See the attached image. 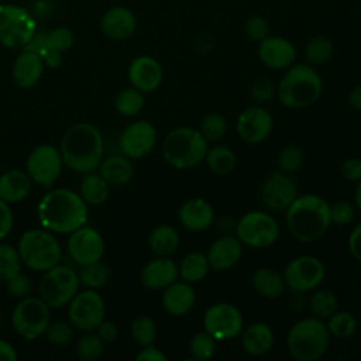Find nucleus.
<instances>
[{
	"mask_svg": "<svg viewBox=\"0 0 361 361\" xmlns=\"http://www.w3.org/2000/svg\"><path fill=\"white\" fill-rule=\"evenodd\" d=\"M37 216L45 230L71 234L87 221V204L79 193L59 188L48 192L39 200Z\"/></svg>",
	"mask_w": 361,
	"mask_h": 361,
	"instance_id": "f257e3e1",
	"label": "nucleus"
},
{
	"mask_svg": "<svg viewBox=\"0 0 361 361\" xmlns=\"http://www.w3.org/2000/svg\"><path fill=\"white\" fill-rule=\"evenodd\" d=\"M59 152L69 169L80 173L93 172L103 159V137L93 124L76 123L63 134Z\"/></svg>",
	"mask_w": 361,
	"mask_h": 361,
	"instance_id": "f03ea898",
	"label": "nucleus"
},
{
	"mask_svg": "<svg viewBox=\"0 0 361 361\" xmlns=\"http://www.w3.org/2000/svg\"><path fill=\"white\" fill-rule=\"evenodd\" d=\"M330 204L317 195H302L286 209L289 233L302 243H313L330 227Z\"/></svg>",
	"mask_w": 361,
	"mask_h": 361,
	"instance_id": "7ed1b4c3",
	"label": "nucleus"
},
{
	"mask_svg": "<svg viewBox=\"0 0 361 361\" xmlns=\"http://www.w3.org/2000/svg\"><path fill=\"white\" fill-rule=\"evenodd\" d=\"M322 90V78L309 63H295L286 68L276 87L279 102L289 109L309 107L320 97Z\"/></svg>",
	"mask_w": 361,
	"mask_h": 361,
	"instance_id": "20e7f679",
	"label": "nucleus"
},
{
	"mask_svg": "<svg viewBox=\"0 0 361 361\" xmlns=\"http://www.w3.org/2000/svg\"><path fill=\"white\" fill-rule=\"evenodd\" d=\"M209 142L199 130L178 127L166 134L162 142L164 159L176 169H190L204 161Z\"/></svg>",
	"mask_w": 361,
	"mask_h": 361,
	"instance_id": "39448f33",
	"label": "nucleus"
},
{
	"mask_svg": "<svg viewBox=\"0 0 361 361\" xmlns=\"http://www.w3.org/2000/svg\"><path fill=\"white\" fill-rule=\"evenodd\" d=\"M330 333L319 317H306L296 322L286 338L289 354L298 361H316L327 351Z\"/></svg>",
	"mask_w": 361,
	"mask_h": 361,
	"instance_id": "423d86ee",
	"label": "nucleus"
},
{
	"mask_svg": "<svg viewBox=\"0 0 361 361\" xmlns=\"http://www.w3.org/2000/svg\"><path fill=\"white\" fill-rule=\"evenodd\" d=\"M23 264L34 271H47L59 264L62 251L61 245L45 228H34L25 231L17 247Z\"/></svg>",
	"mask_w": 361,
	"mask_h": 361,
	"instance_id": "0eeeda50",
	"label": "nucleus"
},
{
	"mask_svg": "<svg viewBox=\"0 0 361 361\" xmlns=\"http://www.w3.org/2000/svg\"><path fill=\"white\" fill-rule=\"evenodd\" d=\"M79 285V275L72 268L56 264L44 271L38 286L39 298L49 307H62L78 293Z\"/></svg>",
	"mask_w": 361,
	"mask_h": 361,
	"instance_id": "6e6552de",
	"label": "nucleus"
},
{
	"mask_svg": "<svg viewBox=\"0 0 361 361\" xmlns=\"http://www.w3.org/2000/svg\"><path fill=\"white\" fill-rule=\"evenodd\" d=\"M37 32V21L24 7L0 4V42L13 49H23Z\"/></svg>",
	"mask_w": 361,
	"mask_h": 361,
	"instance_id": "1a4fd4ad",
	"label": "nucleus"
},
{
	"mask_svg": "<svg viewBox=\"0 0 361 361\" xmlns=\"http://www.w3.org/2000/svg\"><path fill=\"white\" fill-rule=\"evenodd\" d=\"M48 324L49 306L41 298H21L11 313V326L14 331L25 340H34L42 336Z\"/></svg>",
	"mask_w": 361,
	"mask_h": 361,
	"instance_id": "9d476101",
	"label": "nucleus"
},
{
	"mask_svg": "<svg viewBox=\"0 0 361 361\" xmlns=\"http://www.w3.org/2000/svg\"><path fill=\"white\" fill-rule=\"evenodd\" d=\"M235 235L247 247L267 248L278 240L279 226L271 214L262 210H252L238 220Z\"/></svg>",
	"mask_w": 361,
	"mask_h": 361,
	"instance_id": "9b49d317",
	"label": "nucleus"
},
{
	"mask_svg": "<svg viewBox=\"0 0 361 361\" xmlns=\"http://www.w3.org/2000/svg\"><path fill=\"white\" fill-rule=\"evenodd\" d=\"M244 326L241 312L231 303L212 305L203 316V330L216 341H227L241 334Z\"/></svg>",
	"mask_w": 361,
	"mask_h": 361,
	"instance_id": "f8f14e48",
	"label": "nucleus"
},
{
	"mask_svg": "<svg viewBox=\"0 0 361 361\" xmlns=\"http://www.w3.org/2000/svg\"><path fill=\"white\" fill-rule=\"evenodd\" d=\"M282 275L285 285L290 290L303 293L316 289L323 282L326 271L319 258L313 255H300L288 262Z\"/></svg>",
	"mask_w": 361,
	"mask_h": 361,
	"instance_id": "ddd939ff",
	"label": "nucleus"
},
{
	"mask_svg": "<svg viewBox=\"0 0 361 361\" xmlns=\"http://www.w3.org/2000/svg\"><path fill=\"white\" fill-rule=\"evenodd\" d=\"M68 305L69 323L82 331L96 330L104 320V300L92 289L78 292Z\"/></svg>",
	"mask_w": 361,
	"mask_h": 361,
	"instance_id": "4468645a",
	"label": "nucleus"
},
{
	"mask_svg": "<svg viewBox=\"0 0 361 361\" xmlns=\"http://www.w3.org/2000/svg\"><path fill=\"white\" fill-rule=\"evenodd\" d=\"M63 159L59 149L51 144L35 147L27 158V173L30 179L44 188H51L59 178Z\"/></svg>",
	"mask_w": 361,
	"mask_h": 361,
	"instance_id": "2eb2a0df",
	"label": "nucleus"
},
{
	"mask_svg": "<svg viewBox=\"0 0 361 361\" xmlns=\"http://www.w3.org/2000/svg\"><path fill=\"white\" fill-rule=\"evenodd\" d=\"M68 254L79 265L100 261L104 254V241L102 234L86 226L76 228L68 238Z\"/></svg>",
	"mask_w": 361,
	"mask_h": 361,
	"instance_id": "dca6fc26",
	"label": "nucleus"
},
{
	"mask_svg": "<svg viewBox=\"0 0 361 361\" xmlns=\"http://www.w3.org/2000/svg\"><path fill=\"white\" fill-rule=\"evenodd\" d=\"M274 120L271 113L261 104L250 106L240 113L235 123L238 137L248 144H259L272 131Z\"/></svg>",
	"mask_w": 361,
	"mask_h": 361,
	"instance_id": "f3484780",
	"label": "nucleus"
},
{
	"mask_svg": "<svg viewBox=\"0 0 361 361\" xmlns=\"http://www.w3.org/2000/svg\"><path fill=\"white\" fill-rule=\"evenodd\" d=\"M157 130L145 120L128 124L120 137V148L130 159H141L147 157L155 147Z\"/></svg>",
	"mask_w": 361,
	"mask_h": 361,
	"instance_id": "a211bd4d",
	"label": "nucleus"
},
{
	"mask_svg": "<svg viewBox=\"0 0 361 361\" xmlns=\"http://www.w3.org/2000/svg\"><path fill=\"white\" fill-rule=\"evenodd\" d=\"M298 188L295 182L285 172L271 173L261 188L262 203L275 212L286 210L289 204L296 199Z\"/></svg>",
	"mask_w": 361,
	"mask_h": 361,
	"instance_id": "6ab92c4d",
	"label": "nucleus"
},
{
	"mask_svg": "<svg viewBox=\"0 0 361 361\" xmlns=\"http://www.w3.org/2000/svg\"><path fill=\"white\" fill-rule=\"evenodd\" d=\"M258 58L265 66L282 71L293 65L296 49L289 39L278 35H268L258 44Z\"/></svg>",
	"mask_w": 361,
	"mask_h": 361,
	"instance_id": "aec40b11",
	"label": "nucleus"
},
{
	"mask_svg": "<svg viewBox=\"0 0 361 361\" xmlns=\"http://www.w3.org/2000/svg\"><path fill=\"white\" fill-rule=\"evenodd\" d=\"M162 78L164 71L161 63L149 55L134 58L128 66V80L131 86L142 93L157 90L162 82Z\"/></svg>",
	"mask_w": 361,
	"mask_h": 361,
	"instance_id": "412c9836",
	"label": "nucleus"
},
{
	"mask_svg": "<svg viewBox=\"0 0 361 361\" xmlns=\"http://www.w3.org/2000/svg\"><path fill=\"white\" fill-rule=\"evenodd\" d=\"M135 28L137 17L130 8L124 6H114L106 10L100 18L102 32L114 41L127 39L134 34Z\"/></svg>",
	"mask_w": 361,
	"mask_h": 361,
	"instance_id": "4be33fe9",
	"label": "nucleus"
},
{
	"mask_svg": "<svg viewBox=\"0 0 361 361\" xmlns=\"http://www.w3.org/2000/svg\"><path fill=\"white\" fill-rule=\"evenodd\" d=\"M243 254V243L237 235H221L212 243L207 250V261L214 271H227L234 267Z\"/></svg>",
	"mask_w": 361,
	"mask_h": 361,
	"instance_id": "5701e85b",
	"label": "nucleus"
},
{
	"mask_svg": "<svg viewBox=\"0 0 361 361\" xmlns=\"http://www.w3.org/2000/svg\"><path fill=\"white\" fill-rule=\"evenodd\" d=\"M179 276V268L169 257H157L147 262L141 269V282L145 288L158 290L164 289Z\"/></svg>",
	"mask_w": 361,
	"mask_h": 361,
	"instance_id": "b1692460",
	"label": "nucleus"
},
{
	"mask_svg": "<svg viewBox=\"0 0 361 361\" xmlns=\"http://www.w3.org/2000/svg\"><path fill=\"white\" fill-rule=\"evenodd\" d=\"M180 224L193 233L207 230L214 219L213 207L202 197H193L182 203L178 212Z\"/></svg>",
	"mask_w": 361,
	"mask_h": 361,
	"instance_id": "393cba45",
	"label": "nucleus"
},
{
	"mask_svg": "<svg viewBox=\"0 0 361 361\" xmlns=\"http://www.w3.org/2000/svg\"><path fill=\"white\" fill-rule=\"evenodd\" d=\"M44 68L45 63L38 54L23 49L14 59L11 76L18 87L30 89L38 83L44 73Z\"/></svg>",
	"mask_w": 361,
	"mask_h": 361,
	"instance_id": "a878e982",
	"label": "nucleus"
},
{
	"mask_svg": "<svg viewBox=\"0 0 361 361\" xmlns=\"http://www.w3.org/2000/svg\"><path fill=\"white\" fill-rule=\"evenodd\" d=\"M161 300L166 313L172 316H183L195 306L196 293L192 283L186 281H175L164 288Z\"/></svg>",
	"mask_w": 361,
	"mask_h": 361,
	"instance_id": "bb28decb",
	"label": "nucleus"
},
{
	"mask_svg": "<svg viewBox=\"0 0 361 361\" xmlns=\"http://www.w3.org/2000/svg\"><path fill=\"white\" fill-rule=\"evenodd\" d=\"M241 333V345L248 355L261 357L272 348L274 331L267 323H252Z\"/></svg>",
	"mask_w": 361,
	"mask_h": 361,
	"instance_id": "cd10ccee",
	"label": "nucleus"
},
{
	"mask_svg": "<svg viewBox=\"0 0 361 361\" xmlns=\"http://www.w3.org/2000/svg\"><path fill=\"white\" fill-rule=\"evenodd\" d=\"M31 179L27 172L11 169L0 176V199L10 203L24 200L31 190Z\"/></svg>",
	"mask_w": 361,
	"mask_h": 361,
	"instance_id": "c85d7f7f",
	"label": "nucleus"
},
{
	"mask_svg": "<svg viewBox=\"0 0 361 361\" xmlns=\"http://www.w3.org/2000/svg\"><path fill=\"white\" fill-rule=\"evenodd\" d=\"M100 175L109 185H124L133 176V165L126 155H110L100 162Z\"/></svg>",
	"mask_w": 361,
	"mask_h": 361,
	"instance_id": "c756f323",
	"label": "nucleus"
},
{
	"mask_svg": "<svg viewBox=\"0 0 361 361\" xmlns=\"http://www.w3.org/2000/svg\"><path fill=\"white\" fill-rule=\"evenodd\" d=\"M252 286L258 295L262 298L274 299L279 298L285 290L283 275L276 272L272 268H259L252 275Z\"/></svg>",
	"mask_w": 361,
	"mask_h": 361,
	"instance_id": "7c9ffc66",
	"label": "nucleus"
},
{
	"mask_svg": "<svg viewBox=\"0 0 361 361\" xmlns=\"http://www.w3.org/2000/svg\"><path fill=\"white\" fill-rule=\"evenodd\" d=\"M148 247L157 257H169L179 247V234L172 226H157L148 237Z\"/></svg>",
	"mask_w": 361,
	"mask_h": 361,
	"instance_id": "2f4dec72",
	"label": "nucleus"
},
{
	"mask_svg": "<svg viewBox=\"0 0 361 361\" xmlns=\"http://www.w3.org/2000/svg\"><path fill=\"white\" fill-rule=\"evenodd\" d=\"M109 183L99 173L87 172V175L82 179L79 186V195L85 200L86 204L99 206L104 203L109 197Z\"/></svg>",
	"mask_w": 361,
	"mask_h": 361,
	"instance_id": "473e14b6",
	"label": "nucleus"
},
{
	"mask_svg": "<svg viewBox=\"0 0 361 361\" xmlns=\"http://www.w3.org/2000/svg\"><path fill=\"white\" fill-rule=\"evenodd\" d=\"M179 275L182 281H186L189 283H195L202 281L209 269V261L207 257L202 252H189L188 255L183 257V259L179 264Z\"/></svg>",
	"mask_w": 361,
	"mask_h": 361,
	"instance_id": "72a5a7b5",
	"label": "nucleus"
},
{
	"mask_svg": "<svg viewBox=\"0 0 361 361\" xmlns=\"http://www.w3.org/2000/svg\"><path fill=\"white\" fill-rule=\"evenodd\" d=\"M204 161L212 172L226 175L235 166V154L226 145H214L207 149Z\"/></svg>",
	"mask_w": 361,
	"mask_h": 361,
	"instance_id": "f704fd0d",
	"label": "nucleus"
},
{
	"mask_svg": "<svg viewBox=\"0 0 361 361\" xmlns=\"http://www.w3.org/2000/svg\"><path fill=\"white\" fill-rule=\"evenodd\" d=\"M333 44L329 38L317 35L312 37L305 47V56L309 65H323L333 56Z\"/></svg>",
	"mask_w": 361,
	"mask_h": 361,
	"instance_id": "c9c22d12",
	"label": "nucleus"
},
{
	"mask_svg": "<svg viewBox=\"0 0 361 361\" xmlns=\"http://www.w3.org/2000/svg\"><path fill=\"white\" fill-rule=\"evenodd\" d=\"M117 111L123 116H135L144 107V93L135 87H126L118 92L114 100Z\"/></svg>",
	"mask_w": 361,
	"mask_h": 361,
	"instance_id": "e433bc0d",
	"label": "nucleus"
},
{
	"mask_svg": "<svg viewBox=\"0 0 361 361\" xmlns=\"http://www.w3.org/2000/svg\"><path fill=\"white\" fill-rule=\"evenodd\" d=\"M44 34V45H45V52L48 51H55L63 54L68 51L75 41L73 31L68 27H55L49 31H42Z\"/></svg>",
	"mask_w": 361,
	"mask_h": 361,
	"instance_id": "4c0bfd02",
	"label": "nucleus"
},
{
	"mask_svg": "<svg viewBox=\"0 0 361 361\" xmlns=\"http://www.w3.org/2000/svg\"><path fill=\"white\" fill-rule=\"evenodd\" d=\"M109 278H110V269L102 261L82 265V269L79 271L80 283L90 289L104 286Z\"/></svg>",
	"mask_w": 361,
	"mask_h": 361,
	"instance_id": "58836bf2",
	"label": "nucleus"
},
{
	"mask_svg": "<svg viewBox=\"0 0 361 361\" xmlns=\"http://www.w3.org/2000/svg\"><path fill=\"white\" fill-rule=\"evenodd\" d=\"M327 319V330L337 338H348L357 330L355 316L350 312H334Z\"/></svg>",
	"mask_w": 361,
	"mask_h": 361,
	"instance_id": "ea45409f",
	"label": "nucleus"
},
{
	"mask_svg": "<svg viewBox=\"0 0 361 361\" xmlns=\"http://www.w3.org/2000/svg\"><path fill=\"white\" fill-rule=\"evenodd\" d=\"M21 257L17 248L0 244V281H8L21 271Z\"/></svg>",
	"mask_w": 361,
	"mask_h": 361,
	"instance_id": "a19ab883",
	"label": "nucleus"
},
{
	"mask_svg": "<svg viewBox=\"0 0 361 361\" xmlns=\"http://www.w3.org/2000/svg\"><path fill=\"white\" fill-rule=\"evenodd\" d=\"M310 310L314 317L327 319L337 310V298L329 289H319L310 298Z\"/></svg>",
	"mask_w": 361,
	"mask_h": 361,
	"instance_id": "79ce46f5",
	"label": "nucleus"
},
{
	"mask_svg": "<svg viewBox=\"0 0 361 361\" xmlns=\"http://www.w3.org/2000/svg\"><path fill=\"white\" fill-rule=\"evenodd\" d=\"M131 336L134 341L141 347L152 344L157 337L155 322L147 314H141L135 317L134 322L131 323Z\"/></svg>",
	"mask_w": 361,
	"mask_h": 361,
	"instance_id": "37998d69",
	"label": "nucleus"
},
{
	"mask_svg": "<svg viewBox=\"0 0 361 361\" xmlns=\"http://www.w3.org/2000/svg\"><path fill=\"white\" fill-rule=\"evenodd\" d=\"M216 353V340L206 333L204 330L196 333L189 341V354L193 360L204 361L214 355Z\"/></svg>",
	"mask_w": 361,
	"mask_h": 361,
	"instance_id": "c03bdc74",
	"label": "nucleus"
},
{
	"mask_svg": "<svg viewBox=\"0 0 361 361\" xmlns=\"http://www.w3.org/2000/svg\"><path fill=\"white\" fill-rule=\"evenodd\" d=\"M227 130L226 118L219 113H209L206 114L199 126L200 134L206 138L207 142H216L219 141Z\"/></svg>",
	"mask_w": 361,
	"mask_h": 361,
	"instance_id": "a18cd8bd",
	"label": "nucleus"
},
{
	"mask_svg": "<svg viewBox=\"0 0 361 361\" xmlns=\"http://www.w3.org/2000/svg\"><path fill=\"white\" fill-rule=\"evenodd\" d=\"M103 344L104 341L100 338L99 334L86 331V334H83L78 341L76 353L79 358L85 361H96L103 354Z\"/></svg>",
	"mask_w": 361,
	"mask_h": 361,
	"instance_id": "49530a36",
	"label": "nucleus"
},
{
	"mask_svg": "<svg viewBox=\"0 0 361 361\" xmlns=\"http://www.w3.org/2000/svg\"><path fill=\"white\" fill-rule=\"evenodd\" d=\"M302 162H303V152L300 148L295 145L285 147L278 157V168L281 172H285V173H292L298 171L302 166Z\"/></svg>",
	"mask_w": 361,
	"mask_h": 361,
	"instance_id": "de8ad7c7",
	"label": "nucleus"
},
{
	"mask_svg": "<svg viewBox=\"0 0 361 361\" xmlns=\"http://www.w3.org/2000/svg\"><path fill=\"white\" fill-rule=\"evenodd\" d=\"M47 338L51 344L54 345H66L72 341L73 337V330H72V324L58 320V322H52L48 324L47 330H45Z\"/></svg>",
	"mask_w": 361,
	"mask_h": 361,
	"instance_id": "09e8293b",
	"label": "nucleus"
},
{
	"mask_svg": "<svg viewBox=\"0 0 361 361\" xmlns=\"http://www.w3.org/2000/svg\"><path fill=\"white\" fill-rule=\"evenodd\" d=\"M276 93L275 83L268 78H258L250 86V97L257 104H264L269 102Z\"/></svg>",
	"mask_w": 361,
	"mask_h": 361,
	"instance_id": "8fccbe9b",
	"label": "nucleus"
},
{
	"mask_svg": "<svg viewBox=\"0 0 361 361\" xmlns=\"http://www.w3.org/2000/svg\"><path fill=\"white\" fill-rule=\"evenodd\" d=\"M244 30L250 39L259 42L269 35V23L267 21L265 17L254 14L247 18Z\"/></svg>",
	"mask_w": 361,
	"mask_h": 361,
	"instance_id": "3c124183",
	"label": "nucleus"
},
{
	"mask_svg": "<svg viewBox=\"0 0 361 361\" xmlns=\"http://www.w3.org/2000/svg\"><path fill=\"white\" fill-rule=\"evenodd\" d=\"M355 216L354 206L345 200H338L330 204V220L336 226H347Z\"/></svg>",
	"mask_w": 361,
	"mask_h": 361,
	"instance_id": "603ef678",
	"label": "nucleus"
},
{
	"mask_svg": "<svg viewBox=\"0 0 361 361\" xmlns=\"http://www.w3.org/2000/svg\"><path fill=\"white\" fill-rule=\"evenodd\" d=\"M6 288H7V292L11 296H14V298H25V296H28V293L31 290V282H30V279L25 275L17 274L11 279L6 281Z\"/></svg>",
	"mask_w": 361,
	"mask_h": 361,
	"instance_id": "864d4df0",
	"label": "nucleus"
},
{
	"mask_svg": "<svg viewBox=\"0 0 361 361\" xmlns=\"http://www.w3.org/2000/svg\"><path fill=\"white\" fill-rule=\"evenodd\" d=\"M341 173L348 182L361 180V159L347 158L341 165Z\"/></svg>",
	"mask_w": 361,
	"mask_h": 361,
	"instance_id": "5fc2aeb1",
	"label": "nucleus"
},
{
	"mask_svg": "<svg viewBox=\"0 0 361 361\" xmlns=\"http://www.w3.org/2000/svg\"><path fill=\"white\" fill-rule=\"evenodd\" d=\"M14 217L7 202L0 199V240L7 237L13 228Z\"/></svg>",
	"mask_w": 361,
	"mask_h": 361,
	"instance_id": "6e6d98bb",
	"label": "nucleus"
},
{
	"mask_svg": "<svg viewBox=\"0 0 361 361\" xmlns=\"http://www.w3.org/2000/svg\"><path fill=\"white\" fill-rule=\"evenodd\" d=\"M166 360L168 357L152 344L144 345L142 350H140V353L135 355V361H166Z\"/></svg>",
	"mask_w": 361,
	"mask_h": 361,
	"instance_id": "4d7b16f0",
	"label": "nucleus"
},
{
	"mask_svg": "<svg viewBox=\"0 0 361 361\" xmlns=\"http://www.w3.org/2000/svg\"><path fill=\"white\" fill-rule=\"evenodd\" d=\"M348 250L353 257L361 262V223H358L348 237Z\"/></svg>",
	"mask_w": 361,
	"mask_h": 361,
	"instance_id": "13d9d810",
	"label": "nucleus"
},
{
	"mask_svg": "<svg viewBox=\"0 0 361 361\" xmlns=\"http://www.w3.org/2000/svg\"><path fill=\"white\" fill-rule=\"evenodd\" d=\"M97 334L100 336V338L104 341V343H111L117 338L118 336V330H117V326L111 322H102L99 326H97Z\"/></svg>",
	"mask_w": 361,
	"mask_h": 361,
	"instance_id": "bf43d9fd",
	"label": "nucleus"
},
{
	"mask_svg": "<svg viewBox=\"0 0 361 361\" xmlns=\"http://www.w3.org/2000/svg\"><path fill=\"white\" fill-rule=\"evenodd\" d=\"M17 351L16 348L6 340L0 338V361H16Z\"/></svg>",
	"mask_w": 361,
	"mask_h": 361,
	"instance_id": "052dcab7",
	"label": "nucleus"
},
{
	"mask_svg": "<svg viewBox=\"0 0 361 361\" xmlns=\"http://www.w3.org/2000/svg\"><path fill=\"white\" fill-rule=\"evenodd\" d=\"M41 58H42L45 66H48L51 69H56V68H59L62 65V54L61 52L48 51Z\"/></svg>",
	"mask_w": 361,
	"mask_h": 361,
	"instance_id": "680f3d73",
	"label": "nucleus"
},
{
	"mask_svg": "<svg viewBox=\"0 0 361 361\" xmlns=\"http://www.w3.org/2000/svg\"><path fill=\"white\" fill-rule=\"evenodd\" d=\"M348 104L354 110H361V85H357L351 89L348 94Z\"/></svg>",
	"mask_w": 361,
	"mask_h": 361,
	"instance_id": "e2e57ef3",
	"label": "nucleus"
},
{
	"mask_svg": "<svg viewBox=\"0 0 361 361\" xmlns=\"http://www.w3.org/2000/svg\"><path fill=\"white\" fill-rule=\"evenodd\" d=\"M354 199H355V204H357V207L361 210V180H358V182H357V189H355Z\"/></svg>",
	"mask_w": 361,
	"mask_h": 361,
	"instance_id": "0e129e2a",
	"label": "nucleus"
}]
</instances>
